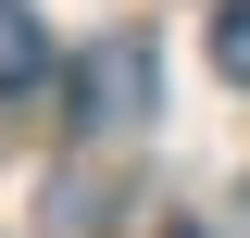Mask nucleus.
<instances>
[{"mask_svg":"<svg viewBox=\"0 0 250 238\" xmlns=\"http://www.w3.org/2000/svg\"><path fill=\"white\" fill-rule=\"evenodd\" d=\"M150 100H163V50L138 25H113V38H88V63H75V125L88 138H125V125H150Z\"/></svg>","mask_w":250,"mask_h":238,"instance_id":"nucleus-1","label":"nucleus"},{"mask_svg":"<svg viewBox=\"0 0 250 238\" xmlns=\"http://www.w3.org/2000/svg\"><path fill=\"white\" fill-rule=\"evenodd\" d=\"M38 75H50V38H38V13H25V0H0V100H25Z\"/></svg>","mask_w":250,"mask_h":238,"instance_id":"nucleus-2","label":"nucleus"},{"mask_svg":"<svg viewBox=\"0 0 250 238\" xmlns=\"http://www.w3.org/2000/svg\"><path fill=\"white\" fill-rule=\"evenodd\" d=\"M213 75H225V88H250V0H225V13H213Z\"/></svg>","mask_w":250,"mask_h":238,"instance_id":"nucleus-3","label":"nucleus"},{"mask_svg":"<svg viewBox=\"0 0 250 238\" xmlns=\"http://www.w3.org/2000/svg\"><path fill=\"white\" fill-rule=\"evenodd\" d=\"M175 238H188V226H175Z\"/></svg>","mask_w":250,"mask_h":238,"instance_id":"nucleus-4","label":"nucleus"}]
</instances>
